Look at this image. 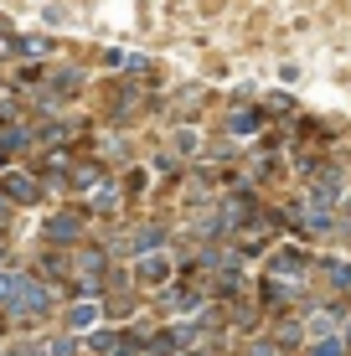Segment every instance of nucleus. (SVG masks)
<instances>
[{"instance_id":"obj_1","label":"nucleus","mask_w":351,"mask_h":356,"mask_svg":"<svg viewBox=\"0 0 351 356\" xmlns=\"http://www.w3.org/2000/svg\"><path fill=\"white\" fill-rule=\"evenodd\" d=\"M0 305L16 315H36V310H47V289L21 274H0Z\"/></svg>"},{"instance_id":"obj_2","label":"nucleus","mask_w":351,"mask_h":356,"mask_svg":"<svg viewBox=\"0 0 351 356\" xmlns=\"http://www.w3.org/2000/svg\"><path fill=\"white\" fill-rule=\"evenodd\" d=\"M6 196H21V202H36V181H26V176H10V181H6Z\"/></svg>"},{"instance_id":"obj_3","label":"nucleus","mask_w":351,"mask_h":356,"mask_svg":"<svg viewBox=\"0 0 351 356\" xmlns=\"http://www.w3.org/2000/svg\"><path fill=\"white\" fill-rule=\"evenodd\" d=\"M165 274H171V268H165V259H145V264H140V279H145V284H161Z\"/></svg>"},{"instance_id":"obj_4","label":"nucleus","mask_w":351,"mask_h":356,"mask_svg":"<svg viewBox=\"0 0 351 356\" xmlns=\"http://www.w3.org/2000/svg\"><path fill=\"white\" fill-rule=\"evenodd\" d=\"M67 321H72V325H93V305H78V310H72Z\"/></svg>"},{"instance_id":"obj_5","label":"nucleus","mask_w":351,"mask_h":356,"mask_svg":"<svg viewBox=\"0 0 351 356\" xmlns=\"http://www.w3.org/2000/svg\"><path fill=\"white\" fill-rule=\"evenodd\" d=\"M119 346V336H108V330H104V336H93V351H114Z\"/></svg>"},{"instance_id":"obj_6","label":"nucleus","mask_w":351,"mask_h":356,"mask_svg":"<svg viewBox=\"0 0 351 356\" xmlns=\"http://www.w3.org/2000/svg\"><path fill=\"white\" fill-rule=\"evenodd\" d=\"M0 212H6V196H0Z\"/></svg>"}]
</instances>
